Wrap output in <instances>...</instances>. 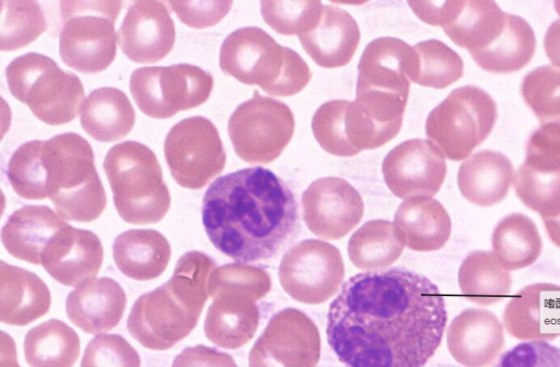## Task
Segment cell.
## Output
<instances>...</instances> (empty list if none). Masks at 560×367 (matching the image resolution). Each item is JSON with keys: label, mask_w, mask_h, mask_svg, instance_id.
I'll return each instance as SVG.
<instances>
[{"label": "cell", "mask_w": 560, "mask_h": 367, "mask_svg": "<svg viewBox=\"0 0 560 367\" xmlns=\"http://www.w3.org/2000/svg\"><path fill=\"white\" fill-rule=\"evenodd\" d=\"M63 218L46 205H24L15 210L1 230V241L14 258L40 264L42 256Z\"/></svg>", "instance_id": "d4e9b609"}, {"label": "cell", "mask_w": 560, "mask_h": 367, "mask_svg": "<svg viewBox=\"0 0 560 367\" xmlns=\"http://www.w3.org/2000/svg\"><path fill=\"white\" fill-rule=\"evenodd\" d=\"M271 288V279L264 269L242 262L215 268L209 280V295L229 293L245 296L254 301Z\"/></svg>", "instance_id": "b9f144b4"}, {"label": "cell", "mask_w": 560, "mask_h": 367, "mask_svg": "<svg viewBox=\"0 0 560 367\" xmlns=\"http://www.w3.org/2000/svg\"><path fill=\"white\" fill-rule=\"evenodd\" d=\"M40 159L45 196L62 218L88 223L102 214L106 193L83 137L67 132L43 141Z\"/></svg>", "instance_id": "277c9868"}, {"label": "cell", "mask_w": 560, "mask_h": 367, "mask_svg": "<svg viewBox=\"0 0 560 367\" xmlns=\"http://www.w3.org/2000/svg\"><path fill=\"white\" fill-rule=\"evenodd\" d=\"M492 367H560V347L544 340L522 342L505 351Z\"/></svg>", "instance_id": "bcb514c9"}, {"label": "cell", "mask_w": 560, "mask_h": 367, "mask_svg": "<svg viewBox=\"0 0 560 367\" xmlns=\"http://www.w3.org/2000/svg\"><path fill=\"white\" fill-rule=\"evenodd\" d=\"M320 1H261V16L273 31L282 35H302L318 21Z\"/></svg>", "instance_id": "7bdbcfd3"}, {"label": "cell", "mask_w": 560, "mask_h": 367, "mask_svg": "<svg viewBox=\"0 0 560 367\" xmlns=\"http://www.w3.org/2000/svg\"><path fill=\"white\" fill-rule=\"evenodd\" d=\"M416 68L411 82L419 85L445 88L458 81L464 73L460 56L438 39H429L413 46Z\"/></svg>", "instance_id": "74e56055"}, {"label": "cell", "mask_w": 560, "mask_h": 367, "mask_svg": "<svg viewBox=\"0 0 560 367\" xmlns=\"http://www.w3.org/2000/svg\"><path fill=\"white\" fill-rule=\"evenodd\" d=\"M175 38V25L163 1L133 2L117 32L121 51L137 63L162 60L173 49Z\"/></svg>", "instance_id": "d6986e66"}, {"label": "cell", "mask_w": 560, "mask_h": 367, "mask_svg": "<svg viewBox=\"0 0 560 367\" xmlns=\"http://www.w3.org/2000/svg\"><path fill=\"white\" fill-rule=\"evenodd\" d=\"M343 276L339 249L319 239H305L292 246L279 265L282 288L293 299L310 305L322 304L332 297Z\"/></svg>", "instance_id": "4fadbf2b"}, {"label": "cell", "mask_w": 560, "mask_h": 367, "mask_svg": "<svg viewBox=\"0 0 560 367\" xmlns=\"http://www.w3.org/2000/svg\"><path fill=\"white\" fill-rule=\"evenodd\" d=\"M303 221L308 229L337 240L350 233L364 213L363 200L351 183L339 177L314 180L302 196Z\"/></svg>", "instance_id": "ac0fdd59"}, {"label": "cell", "mask_w": 560, "mask_h": 367, "mask_svg": "<svg viewBox=\"0 0 560 367\" xmlns=\"http://www.w3.org/2000/svg\"><path fill=\"white\" fill-rule=\"evenodd\" d=\"M544 48L550 62L560 68V19L548 26L544 38Z\"/></svg>", "instance_id": "681fc988"}, {"label": "cell", "mask_w": 560, "mask_h": 367, "mask_svg": "<svg viewBox=\"0 0 560 367\" xmlns=\"http://www.w3.org/2000/svg\"><path fill=\"white\" fill-rule=\"evenodd\" d=\"M544 224L551 241L560 248V214L553 218L544 220Z\"/></svg>", "instance_id": "816d5d0a"}, {"label": "cell", "mask_w": 560, "mask_h": 367, "mask_svg": "<svg viewBox=\"0 0 560 367\" xmlns=\"http://www.w3.org/2000/svg\"><path fill=\"white\" fill-rule=\"evenodd\" d=\"M215 262L200 251H188L177 261L172 277L140 296L127 320V329L142 346L165 351L185 339L197 325L209 298V280Z\"/></svg>", "instance_id": "3957f363"}, {"label": "cell", "mask_w": 560, "mask_h": 367, "mask_svg": "<svg viewBox=\"0 0 560 367\" xmlns=\"http://www.w3.org/2000/svg\"><path fill=\"white\" fill-rule=\"evenodd\" d=\"M201 218L212 245L238 262L277 257L300 229L292 190L260 166L217 178L203 196Z\"/></svg>", "instance_id": "7a4b0ae2"}, {"label": "cell", "mask_w": 560, "mask_h": 367, "mask_svg": "<svg viewBox=\"0 0 560 367\" xmlns=\"http://www.w3.org/2000/svg\"><path fill=\"white\" fill-rule=\"evenodd\" d=\"M164 155L172 177L187 189H200L219 175L226 161L215 126L195 116L178 121L164 141Z\"/></svg>", "instance_id": "7c38bea8"}, {"label": "cell", "mask_w": 560, "mask_h": 367, "mask_svg": "<svg viewBox=\"0 0 560 367\" xmlns=\"http://www.w3.org/2000/svg\"><path fill=\"white\" fill-rule=\"evenodd\" d=\"M50 292L35 273L0 262V320L9 325H26L50 307Z\"/></svg>", "instance_id": "484cf974"}, {"label": "cell", "mask_w": 560, "mask_h": 367, "mask_svg": "<svg viewBox=\"0 0 560 367\" xmlns=\"http://www.w3.org/2000/svg\"><path fill=\"white\" fill-rule=\"evenodd\" d=\"M521 95L541 123H560V68L547 64L529 71Z\"/></svg>", "instance_id": "60d3db41"}, {"label": "cell", "mask_w": 560, "mask_h": 367, "mask_svg": "<svg viewBox=\"0 0 560 367\" xmlns=\"http://www.w3.org/2000/svg\"><path fill=\"white\" fill-rule=\"evenodd\" d=\"M395 225L406 246L415 251L441 249L452 232L447 211L438 200L429 197L406 199L395 213Z\"/></svg>", "instance_id": "f546056e"}, {"label": "cell", "mask_w": 560, "mask_h": 367, "mask_svg": "<svg viewBox=\"0 0 560 367\" xmlns=\"http://www.w3.org/2000/svg\"><path fill=\"white\" fill-rule=\"evenodd\" d=\"M491 244L492 252L508 271L533 264L542 250L536 224L523 213L504 216L493 229Z\"/></svg>", "instance_id": "e575fe53"}, {"label": "cell", "mask_w": 560, "mask_h": 367, "mask_svg": "<svg viewBox=\"0 0 560 367\" xmlns=\"http://www.w3.org/2000/svg\"><path fill=\"white\" fill-rule=\"evenodd\" d=\"M306 54L323 68L348 64L360 42L355 20L343 9L323 4L317 23L299 36Z\"/></svg>", "instance_id": "603a6c76"}, {"label": "cell", "mask_w": 560, "mask_h": 367, "mask_svg": "<svg viewBox=\"0 0 560 367\" xmlns=\"http://www.w3.org/2000/svg\"><path fill=\"white\" fill-rule=\"evenodd\" d=\"M503 323L518 340H553L560 335V286L535 283L521 288L506 304Z\"/></svg>", "instance_id": "44dd1931"}, {"label": "cell", "mask_w": 560, "mask_h": 367, "mask_svg": "<svg viewBox=\"0 0 560 367\" xmlns=\"http://www.w3.org/2000/svg\"><path fill=\"white\" fill-rule=\"evenodd\" d=\"M446 341L451 355L464 367H487L504 346L503 325L493 312L468 308L453 319Z\"/></svg>", "instance_id": "7402d4cb"}, {"label": "cell", "mask_w": 560, "mask_h": 367, "mask_svg": "<svg viewBox=\"0 0 560 367\" xmlns=\"http://www.w3.org/2000/svg\"><path fill=\"white\" fill-rule=\"evenodd\" d=\"M447 312L439 287L402 268L358 273L330 304L327 339L347 367H423Z\"/></svg>", "instance_id": "6da1fadb"}, {"label": "cell", "mask_w": 560, "mask_h": 367, "mask_svg": "<svg viewBox=\"0 0 560 367\" xmlns=\"http://www.w3.org/2000/svg\"><path fill=\"white\" fill-rule=\"evenodd\" d=\"M141 359L129 342L118 334L93 338L84 350L81 367H140Z\"/></svg>", "instance_id": "ee69618b"}, {"label": "cell", "mask_w": 560, "mask_h": 367, "mask_svg": "<svg viewBox=\"0 0 560 367\" xmlns=\"http://www.w3.org/2000/svg\"><path fill=\"white\" fill-rule=\"evenodd\" d=\"M212 87V74L188 63L139 68L129 80L139 109L156 119L171 118L203 104Z\"/></svg>", "instance_id": "8fae6325"}, {"label": "cell", "mask_w": 560, "mask_h": 367, "mask_svg": "<svg viewBox=\"0 0 560 367\" xmlns=\"http://www.w3.org/2000/svg\"><path fill=\"white\" fill-rule=\"evenodd\" d=\"M525 164L540 170H560V123H541L526 142Z\"/></svg>", "instance_id": "f6af8a7d"}, {"label": "cell", "mask_w": 560, "mask_h": 367, "mask_svg": "<svg viewBox=\"0 0 560 367\" xmlns=\"http://www.w3.org/2000/svg\"><path fill=\"white\" fill-rule=\"evenodd\" d=\"M497 119V104L490 94L465 85L431 110L425 133L448 159L462 161L489 137Z\"/></svg>", "instance_id": "9c48e42d"}, {"label": "cell", "mask_w": 560, "mask_h": 367, "mask_svg": "<svg viewBox=\"0 0 560 367\" xmlns=\"http://www.w3.org/2000/svg\"><path fill=\"white\" fill-rule=\"evenodd\" d=\"M203 331L213 344L235 350L248 343L259 324V310L254 300L229 293L212 296Z\"/></svg>", "instance_id": "f1b7e54d"}, {"label": "cell", "mask_w": 560, "mask_h": 367, "mask_svg": "<svg viewBox=\"0 0 560 367\" xmlns=\"http://www.w3.org/2000/svg\"><path fill=\"white\" fill-rule=\"evenodd\" d=\"M515 170L509 157L498 151L482 150L464 161L457 175L460 193L479 206H490L505 199Z\"/></svg>", "instance_id": "4316f807"}, {"label": "cell", "mask_w": 560, "mask_h": 367, "mask_svg": "<svg viewBox=\"0 0 560 367\" xmlns=\"http://www.w3.org/2000/svg\"><path fill=\"white\" fill-rule=\"evenodd\" d=\"M136 120L127 95L116 87H100L90 93L81 110V126L93 139L114 142L129 134Z\"/></svg>", "instance_id": "1f68e13d"}, {"label": "cell", "mask_w": 560, "mask_h": 367, "mask_svg": "<svg viewBox=\"0 0 560 367\" xmlns=\"http://www.w3.org/2000/svg\"><path fill=\"white\" fill-rule=\"evenodd\" d=\"M103 262L98 237L69 224L59 229L45 248L40 264L57 282L80 286L92 281Z\"/></svg>", "instance_id": "ffe728a7"}, {"label": "cell", "mask_w": 560, "mask_h": 367, "mask_svg": "<svg viewBox=\"0 0 560 367\" xmlns=\"http://www.w3.org/2000/svg\"><path fill=\"white\" fill-rule=\"evenodd\" d=\"M388 189L400 199L433 197L446 176L442 151L431 141L411 139L390 150L382 164Z\"/></svg>", "instance_id": "2e32d148"}, {"label": "cell", "mask_w": 560, "mask_h": 367, "mask_svg": "<svg viewBox=\"0 0 560 367\" xmlns=\"http://www.w3.org/2000/svg\"><path fill=\"white\" fill-rule=\"evenodd\" d=\"M0 4V49L2 51L25 47L47 29L46 17L38 2L3 0Z\"/></svg>", "instance_id": "f35d334b"}, {"label": "cell", "mask_w": 560, "mask_h": 367, "mask_svg": "<svg viewBox=\"0 0 560 367\" xmlns=\"http://www.w3.org/2000/svg\"><path fill=\"white\" fill-rule=\"evenodd\" d=\"M121 1H61L59 54L63 63L82 73H96L116 56L115 23Z\"/></svg>", "instance_id": "ba28073f"}, {"label": "cell", "mask_w": 560, "mask_h": 367, "mask_svg": "<svg viewBox=\"0 0 560 367\" xmlns=\"http://www.w3.org/2000/svg\"><path fill=\"white\" fill-rule=\"evenodd\" d=\"M415 68L413 47L395 37L376 38L361 55L355 95L407 103Z\"/></svg>", "instance_id": "e0dca14e"}, {"label": "cell", "mask_w": 560, "mask_h": 367, "mask_svg": "<svg viewBox=\"0 0 560 367\" xmlns=\"http://www.w3.org/2000/svg\"><path fill=\"white\" fill-rule=\"evenodd\" d=\"M536 50L532 26L521 16L506 13L502 33L488 47L470 56L486 71L510 73L529 63Z\"/></svg>", "instance_id": "d6a6232c"}, {"label": "cell", "mask_w": 560, "mask_h": 367, "mask_svg": "<svg viewBox=\"0 0 560 367\" xmlns=\"http://www.w3.org/2000/svg\"><path fill=\"white\" fill-rule=\"evenodd\" d=\"M515 194L542 220L560 214V170H540L521 164L513 181Z\"/></svg>", "instance_id": "ab89813d"}, {"label": "cell", "mask_w": 560, "mask_h": 367, "mask_svg": "<svg viewBox=\"0 0 560 367\" xmlns=\"http://www.w3.org/2000/svg\"><path fill=\"white\" fill-rule=\"evenodd\" d=\"M103 167L115 208L125 222L147 225L165 216L171 196L151 149L137 141L121 142L109 149Z\"/></svg>", "instance_id": "8992f818"}, {"label": "cell", "mask_w": 560, "mask_h": 367, "mask_svg": "<svg viewBox=\"0 0 560 367\" xmlns=\"http://www.w3.org/2000/svg\"><path fill=\"white\" fill-rule=\"evenodd\" d=\"M113 257L126 276L149 281L165 271L171 259V246L158 230L129 229L116 237Z\"/></svg>", "instance_id": "4dcf8cb0"}, {"label": "cell", "mask_w": 560, "mask_h": 367, "mask_svg": "<svg viewBox=\"0 0 560 367\" xmlns=\"http://www.w3.org/2000/svg\"><path fill=\"white\" fill-rule=\"evenodd\" d=\"M320 336L301 310L285 308L273 315L248 355L249 367H315Z\"/></svg>", "instance_id": "5bb4252c"}, {"label": "cell", "mask_w": 560, "mask_h": 367, "mask_svg": "<svg viewBox=\"0 0 560 367\" xmlns=\"http://www.w3.org/2000/svg\"><path fill=\"white\" fill-rule=\"evenodd\" d=\"M23 347L30 367H72L80 354V339L63 321L49 319L28 330Z\"/></svg>", "instance_id": "d590c367"}, {"label": "cell", "mask_w": 560, "mask_h": 367, "mask_svg": "<svg viewBox=\"0 0 560 367\" xmlns=\"http://www.w3.org/2000/svg\"><path fill=\"white\" fill-rule=\"evenodd\" d=\"M5 79L10 93L50 126L75 119L85 102L81 80L37 52L14 58L5 69Z\"/></svg>", "instance_id": "52a82bcc"}, {"label": "cell", "mask_w": 560, "mask_h": 367, "mask_svg": "<svg viewBox=\"0 0 560 367\" xmlns=\"http://www.w3.org/2000/svg\"><path fill=\"white\" fill-rule=\"evenodd\" d=\"M506 12L491 0L451 1L443 29L457 46L475 54L491 45L502 33Z\"/></svg>", "instance_id": "83f0119b"}, {"label": "cell", "mask_w": 560, "mask_h": 367, "mask_svg": "<svg viewBox=\"0 0 560 367\" xmlns=\"http://www.w3.org/2000/svg\"><path fill=\"white\" fill-rule=\"evenodd\" d=\"M294 127L289 106L258 91L236 107L228 122L236 155L249 164H268L279 157L291 141Z\"/></svg>", "instance_id": "30bf717a"}, {"label": "cell", "mask_w": 560, "mask_h": 367, "mask_svg": "<svg viewBox=\"0 0 560 367\" xmlns=\"http://www.w3.org/2000/svg\"><path fill=\"white\" fill-rule=\"evenodd\" d=\"M405 239L392 222H366L350 237L348 256L361 270L376 271L389 267L402 253Z\"/></svg>", "instance_id": "8d00e7d4"}, {"label": "cell", "mask_w": 560, "mask_h": 367, "mask_svg": "<svg viewBox=\"0 0 560 367\" xmlns=\"http://www.w3.org/2000/svg\"><path fill=\"white\" fill-rule=\"evenodd\" d=\"M1 367H20L16 362L15 344L10 335L1 331Z\"/></svg>", "instance_id": "f907efd6"}, {"label": "cell", "mask_w": 560, "mask_h": 367, "mask_svg": "<svg viewBox=\"0 0 560 367\" xmlns=\"http://www.w3.org/2000/svg\"><path fill=\"white\" fill-rule=\"evenodd\" d=\"M458 285L468 300L487 306L510 295L512 276L492 251L475 250L459 267Z\"/></svg>", "instance_id": "836d02e7"}, {"label": "cell", "mask_w": 560, "mask_h": 367, "mask_svg": "<svg viewBox=\"0 0 560 367\" xmlns=\"http://www.w3.org/2000/svg\"><path fill=\"white\" fill-rule=\"evenodd\" d=\"M553 5H555L557 13L560 15V1H555Z\"/></svg>", "instance_id": "f5cc1de1"}, {"label": "cell", "mask_w": 560, "mask_h": 367, "mask_svg": "<svg viewBox=\"0 0 560 367\" xmlns=\"http://www.w3.org/2000/svg\"><path fill=\"white\" fill-rule=\"evenodd\" d=\"M166 4L184 24L192 28H206L219 23L229 13L233 1H167Z\"/></svg>", "instance_id": "7dc6e473"}, {"label": "cell", "mask_w": 560, "mask_h": 367, "mask_svg": "<svg viewBox=\"0 0 560 367\" xmlns=\"http://www.w3.org/2000/svg\"><path fill=\"white\" fill-rule=\"evenodd\" d=\"M172 367H237L231 355L202 344L183 350Z\"/></svg>", "instance_id": "c3c4849f"}, {"label": "cell", "mask_w": 560, "mask_h": 367, "mask_svg": "<svg viewBox=\"0 0 560 367\" xmlns=\"http://www.w3.org/2000/svg\"><path fill=\"white\" fill-rule=\"evenodd\" d=\"M126 304L122 287L110 277H100L69 293L66 311L69 320L82 331L98 334L119 323Z\"/></svg>", "instance_id": "cb8c5ba5"}, {"label": "cell", "mask_w": 560, "mask_h": 367, "mask_svg": "<svg viewBox=\"0 0 560 367\" xmlns=\"http://www.w3.org/2000/svg\"><path fill=\"white\" fill-rule=\"evenodd\" d=\"M312 131L324 151L340 157L377 149L395 138L355 100L346 99H332L320 105L312 118Z\"/></svg>", "instance_id": "9a60e30c"}, {"label": "cell", "mask_w": 560, "mask_h": 367, "mask_svg": "<svg viewBox=\"0 0 560 367\" xmlns=\"http://www.w3.org/2000/svg\"><path fill=\"white\" fill-rule=\"evenodd\" d=\"M219 64L223 73L237 81L280 97L298 94L312 78L296 51L281 46L256 26L238 28L225 37Z\"/></svg>", "instance_id": "5b68a950"}]
</instances>
